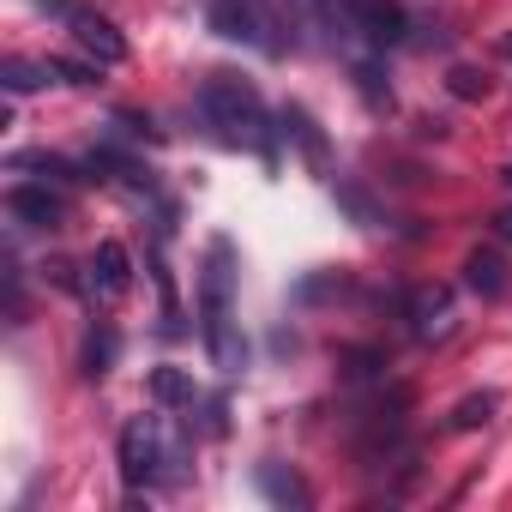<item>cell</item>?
<instances>
[{
	"label": "cell",
	"instance_id": "obj_1",
	"mask_svg": "<svg viewBox=\"0 0 512 512\" xmlns=\"http://www.w3.org/2000/svg\"><path fill=\"white\" fill-rule=\"evenodd\" d=\"M199 338L217 374H241L247 368V344H241V320H235V247L211 241L205 272H199Z\"/></svg>",
	"mask_w": 512,
	"mask_h": 512
},
{
	"label": "cell",
	"instance_id": "obj_2",
	"mask_svg": "<svg viewBox=\"0 0 512 512\" xmlns=\"http://www.w3.org/2000/svg\"><path fill=\"white\" fill-rule=\"evenodd\" d=\"M199 115L229 139V145H266V103L247 79L235 73H211L199 85Z\"/></svg>",
	"mask_w": 512,
	"mask_h": 512
},
{
	"label": "cell",
	"instance_id": "obj_3",
	"mask_svg": "<svg viewBox=\"0 0 512 512\" xmlns=\"http://www.w3.org/2000/svg\"><path fill=\"white\" fill-rule=\"evenodd\" d=\"M205 25L229 43H247V49H266V55H284L290 43L278 37V19L266 0H211L205 7Z\"/></svg>",
	"mask_w": 512,
	"mask_h": 512
},
{
	"label": "cell",
	"instance_id": "obj_4",
	"mask_svg": "<svg viewBox=\"0 0 512 512\" xmlns=\"http://www.w3.org/2000/svg\"><path fill=\"white\" fill-rule=\"evenodd\" d=\"M43 13L61 19V25L73 31V43H79L85 55H97V67H121V61H127V37H121L103 13L79 7V0H43Z\"/></svg>",
	"mask_w": 512,
	"mask_h": 512
},
{
	"label": "cell",
	"instance_id": "obj_5",
	"mask_svg": "<svg viewBox=\"0 0 512 512\" xmlns=\"http://www.w3.org/2000/svg\"><path fill=\"white\" fill-rule=\"evenodd\" d=\"M163 464V440H157V422L151 416H133L121 428V482L127 488H145Z\"/></svg>",
	"mask_w": 512,
	"mask_h": 512
},
{
	"label": "cell",
	"instance_id": "obj_6",
	"mask_svg": "<svg viewBox=\"0 0 512 512\" xmlns=\"http://www.w3.org/2000/svg\"><path fill=\"white\" fill-rule=\"evenodd\" d=\"M410 332L422 344H434V338L452 332V290L446 284H416L410 290Z\"/></svg>",
	"mask_w": 512,
	"mask_h": 512
},
{
	"label": "cell",
	"instance_id": "obj_7",
	"mask_svg": "<svg viewBox=\"0 0 512 512\" xmlns=\"http://www.w3.org/2000/svg\"><path fill=\"white\" fill-rule=\"evenodd\" d=\"M7 211H13L19 223H31V229H55V223L67 217V199L49 193V187H37V181H19V187L7 193Z\"/></svg>",
	"mask_w": 512,
	"mask_h": 512
},
{
	"label": "cell",
	"instance_id": "obj_8",
	"mask_svg": "<svg viewBox=\"0 0 512 512\" xmlns=\"http://www.w3.org/2000/svg\"><path fill=\"white\" fill-rule=\"evenodd\" d=\"M127 284H133V260H127V247H121V241H97V253H91V290L121 296Z\"/></svg>",
	"mask_w": 512,
	"mask_h": 512
},
{
	"label": "cell",
	"instance_id": "obj_9",
	"mask_svg": "<svg viewBox=\"0 0 512 512\" xmlns=\"http://www.w3.org/2000/svg\"><path fill=\"white\" fill-rule=\"evenodd\" d=\"M404 13H398V0H362V37L374 43V49H392V43H404Z\"/></svg>",
	"mask_w": 512,
	"mask_h": 512
},
{
	"label": "cell",
	"instance_id": "obj_10",
	"mask_svg": "<svg viewBox=\"0 0 512 512\" xmlns=\"http://www.w3.org/2000/svg\"><path fill=\"white\" fill-rule=\"evenodd\" d=\"M464 284H470L476 296H488V302H494V296H506V284H512V278H506V260H500L494 247H476L470 260H464Z\"/></svg>",
	"mask_w": 512,
	"mask_h": 512
},
{
	"label": "cell",
	"instance_id": "obj_11",
	"mask_svg": "<svg viewBox=\"0 0 512 512\" xmlns=\"http://www.w3.org/2000/svg\"><path fill=\"white\" fill-rule=\"evenodd\" d=\"M49 79H55L49 61H7V67H0V85H7V97H25V91H37V85H49Z\"/></svg>",
	"mask_w": 512,
	"mask_h": 512
},
{
	"label": "cell",
	"instance_id": "obj_12",
	"mask_svg": "<svg viewBox=\"0 0 512 512\" xmlns=\"http://www.w3.org/2000/svg\"><path fill=\"white\" fill-rule=\"evenodd\" d=\"M314 13L332 37H356L362 31V0H314Z\"/></svg>",
	"mask_w": 512,
	"mask_h": 512
},
{
	"label": "cell",
	"instance_id": "obj_13",
	"mask_svg": "<svg viewBox=\"0 0 512 512\" xmlns=\"http://www.w3.org/2000/svg\"><path fill=\"white\" fill-rule=\"evenodd\" d=\"M284 127L296 133V145L308 151V163H320V169H326V139H320L314 115H308V109H284Z\"/></svg>",
	"mask_w": 512,
	"mask_h": 512
},
{
	"label": "cell",
	"instance_id": "obj_14",
	"mask_svg": "<svg viewBox=\"0 0 512 512\" xmlns=\"http://www.w3.org/2000/svg\"><path fill=\"white\" fill-rule=\"evenodd\" d=\"M332 193H338V205H344L362 229H374V223H380V205L368 199V187H356V181H344V175H338V181H332Z\"/></svg>",
	"mask_w": 512,
	"mask_h": 512
},
{
	"label": "cell",
	"instance_id": "obj_15",
	"mask_svg": "<svg viewBox=\"0 0 512 512\" xmlns=\"http://www.w3.org/2000/svg\"><path fill=\"white\" fill-rule=\"evenodd\" d=\"M151 398H157V404H193L199 392H193V380H187L181 368H157V374H151Z\"/></svg>",
	"mask_w": 512,
	"mask_h": 512
},
{
	"label": "cell",
	"instance_id": "obj_16",
	"mask_svg": "<svg viewBox=\"0 0 512 512\" xmlns=\"http://www.w3.org/2000/svg\"><path fill=\"white\" fill-rule=\"evenodd\" d=\"M494 404H500L494 392H470V398L452 410V428H458V434H470V428H488V422H494Z\"/></svg>",
	"mask_w": 512,
	"mask_h": 512
},
{
	"label": "cell",
	"instance_id": "obj_17",
	"mask_svg": "<svg viewBox=\"0 0 512 512\" xmlns=\"http://www.w3.org/2000/svg\"><path fill=\"white\" fill-rule=\"evenodd\" d=\"M260 482H266V494H272V500H284V506H308V488H302L296 476H284L278 464H266V470H260Z\"/></svg>",
	"mask_w": 512,
	"mask_h": 512
},
{
	"label": "cell",
	"instance_id": "obj_18",
	"mask_svg": "<svg viewBox=\"0 0 512 512\" xmlns=\"http://www.w3.org/2000/svg\"><path fill=\"white\" fill-rule=\"evenodd\" d=\"M109 362H115V332H91V344H85V374L103 380Z\"/></svg>",
	"mask_w": 512,
	"mask_h": 512
},
{
	"label": "cell",
	"instance_id": "obj_19",
	"mask_svg": "<svg viewBox=\"0 0 512 512\" xmlns=\"http://www.w3.org/2000/svg\"><path fill=\"white\" fill-rule=\"evenodd\" d=\"M452 97H464V103H476V97H488V79H482L476 67H452Z\"/></svg>",
	"mask_w": 512,
	"mask_h": 512
},
{
	"label": "cell",
	"instance_id": "obj_20",
	"mask_svg": "<svg viewBox=\"0 0 512 512\" xmlns=\"http://www.w3.org/2000/svg\"><path fill=\"white\" fill-rule=\"evenodd\" d=\"M356 91H362L374 109H392V91L380 85V73H374V67H356Z\"/></svg>",
	"mask_w": 512,
	"mask_h": 512
},
{
	"label": "cell",
	"instance_id": "obj_21",
	"mask_svg": "<svg viewBox=\"0 0 512 512\" xmlns=\"http://www.w3.org/2000/svg\"><path fill=\"white\" fill-rule=\"evenodd\" d=\"M55 67V79H67V85H97V67H85V61H49Z\"/></svg>",
	"mask_w": 512,
	"mask_h": 512
},
{
	"label": "cell",
	"instance_id": "obj_22",
	"mask_svg": "<svg viewBox=\"0 0 512 512\" xmlns=\"http://www.w3.org/2000/svg\"><path fill=\"white\" fill-rule=\"evenodd\" d=\"M344 362H350V368H344L350 380H368V374H380V350H350Z\"/></svg>",
	"mask_w": 512,
	"mask_h": 512
},
{
	"label": "cell",
	"instance_id": "obj_23",
	"mask_svg": "<svg viewBox=\"0 0 512 512\" xmlns=\"http://www.w3.org/2000/svg\"><path fill=\"white\" fill-rule=\"evenodd\" d=\"M494 235H500V241H512V205H506V211L494 217Z\"/></svg>",
	"mask_w": 512,
	"mask_h": 512
},
{
	"label": "cell",
	"instance_id": "obj_24",
	"mask_svg": "<svg viewBox=\"0 0 512 512\" xmlns=\"http://www.w3.org/2000/svg\"><path fill=\"white\" fill-rule=\"evenodd\" d=\"M500 55H512V31H506V37H500Z\"/></svg>",
	"mask_w": 512,
	"mask_h": 512
},
{
	"label": "cell",
	"instance_id": "obj_25",
	"mask_svg": "<svg viewBox=\"0 0 512 512\" xmlns=\"http://www.w3.org/2000/svg\"><path fill=\"white\" fill-rule=\"evenodd\" d=\"M500 181H506V187H512V163H506V169H500Z\"/></svg>",
	"mask_w": 512,
	"mask_h": 512
}]
</instances>
